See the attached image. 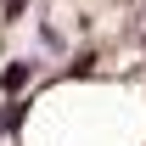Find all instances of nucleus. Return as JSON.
Returning a JSON list of instances; mask_svg holds the SVG:
<instances>
[{
	"label": "nucleus",
	"instance_id": "obj_1",
	"mask_svg": "<svg viewBox=\"0 0 146 146\" xmlns=\"http://www.w3.org/2000/svg\"><path fill=\"white\" fill-rule=\"evenodd\" d=\"M28 79H34V56H17V62H6V73H0V90H28Z\"/></svg>",
	"mask_w": 146,
	"mask_h": 146
},
{
	"label": "nucleus",
	"instance_id": "obj_2",
	"mask_svg": "<svg viewBox=\"0 0 146 146\" xmlns=\"http://www.w3.org/2000/svg\"><path fill=\"white\" fill-rule=\"evenodd\" d=\"M39 45H45V51H62L68 39H62V34H56V28H51V23H45V28H39Z\"/></svg>",
	"mask_w": 146,
	"mask_h": 146
},
{
	"label": "nucleus",
	"instance_id": "obj_3",
	"mask_svg": "<svg viewBox=\"0 0 146 146\" xmlns=\"http://www.w3.org/2000/svg\"><path fill=\"white\" fill-rule=\"evenodd\" d=\"M0 6H6V17H17V11L28 6V0H0Z\"/></svg>",
	"mask_w": 146,
	"mask_h": 146
}]
</instances>
